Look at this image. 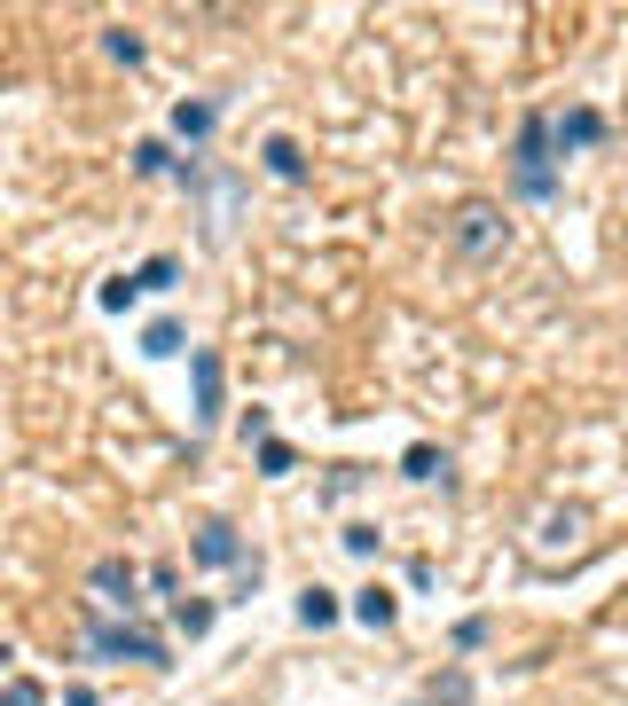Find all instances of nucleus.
<instances>
[{"label": "nucleus", "instance_id": "nucleus-1", "mask_svg": "<svg viewBox=\"0 0 628 706\" xmlns=\"http://www.w3.org/2000/svg\"><path fill=\"white\" fill-rule=\"evenodd\" d=\"M581 542H589L581 502H542V511L526 518V557L535 565H566V557H581Z\"/></svg>", "mask_w": 628, "mask_h": 706}, {"label": "nucleus", "instance_id": "nucleus-2", "mask_svg": "<svg viewBox=\"0 0 628 706\" xmlns=\"http://www.w3.org/2000/svg\"><path fill=\"white\" fill-rule=\"evenodd\" d=\"M448 244L464 252V259H495V252L511 244V220L495 213L487 196H472V205H456V213H448Z\"/></svg>", "mask_w": 628, "mask_h": 706}, {"label": "nucleus", "instance_id": "nucleus-3", "mask_svg": "<svg viewBox=\"0 0 628 706\" xmlns=\"http://www.w3.org/2000/svg\"><path fill=\"white\" fill-rule=\"evenodd\" d=\"M518 196H557V174H550V118H526V126H518Z\"/></svg>", "mask_w": 628, "mask_h": 706}, {"label": "nucleus", "instance_id": "nucleus-4", "mask_svg": "<svg viewBox=\"0 0 628 706\" xmlns=\"http://www.w3.org/2000/svg\"><path fill=\"white\" fill-rule=\"evenodd\" d=\"M94 652L103 659H150V667H165V644L150 628H94Z\"/></svg>", "mask_w": 628, "mask_h": 706}, {"label": "nucleus", "instance_id": "nucleus-5", "mask_svg": "<svg viewBox=\"0 0 628 706\" xmlns=\"http://www.w3.org/2000/svg\"><path fill=\"white\" fill-rule=\"evenodd\" d=\"M189 550H196V565H244V542H236V526H228V518H205Z\"/></svg>", "mask_w": 628, "mask_h": 706}, {"label": "nucleus", "instance_id": "nucleus-6", "mask_svg": "<svg viewBox=\"0 0 628 706\" xmlns=\"http://www.w3.org/2000/svg\"><path fill=\"white\" fill-rule=\"evenodd\" d=\"M94 589H103L111 604H134V589H142V565H134V557H94Z\"/></svg>", "mask_w": 628, "mask_h": 706}, {"label": "nucleus", "instance_id": "nucleus-7", "mask_svg": "<svg viewBox=\"0 0 628 706\" xmlns=\"http://www.w3.org/2000/svg\"><path fill=\"white\" fill-rule=\"evenodd\" d=\"M196 424H213L220 416V354H196Z\"/></svg>", "mask_w": 628, "mask_h": 706}, {"label": "nucleus", "instance_id": "nucleus-8", "mask_svg": "<svg viewBox=\"0 0 628 706\" xmlns=\"http://www.w3.org/2000/svg\"><path fill=\"white\" fill-rule=\"evenodd\" d=\"M598 133H605L598 111H566V118L550 126V142H557V150H581V142H598Z\"/></svg>", "mask_w": 628, "mask_h": 706}, {"label": "nucleus", "instance_id": "nucleus-9", "mask_svg": "<svg viewBox=\"0 0 628 706\" xmlns=\"http://www.w3.org/2000/svg\"><path fill=\"white\" fill-rule=\"evenodd\" d=\"M259 157H268L275 181H307V157H299V142H291V133H268V150H259Z\"/></svg>", "mask_w": 628, "mask_h": 706}, {"label": "nucleus", "instance_id": "nucleus-10", "mask_svg": "<svg viewBox=\"0 0 628 706\" xmlns=\"http://www.w3.org/2000/svg\"><path fill=\"white\" fill-rule=\"evenodd\" d=\"M393 613H401L393 589H361V596H354V620H361V628H393Z\"/></svg>", "mask_w": 628, "mask_h": 706}, {"label": "nucleus", "instance_id": "nucleus-11", "mask_svg": "<svg viewBox=\"0 0 628 706\" xmlns=\"http://www.w3.org/2000/svg\"><path fill=\"white\" fill-rule=\"evenodd\" d=\"M213 118H220L213 103H181V111H174V133H181V142H205V133H213Z\"/></svg>", "mask_w": 628, "mask_h": 706}, {"label": "nucleus", "instance_id": "nucleus-12", "mask_svg": "<svg viewBox=\"0 0 628 706\" xmlns=\"http://www.w3.org/2000/svg\"><path fill=\"white\" fill-rule=\"evenodd\" d=\"M174 628H181V636H205V628H213V604H205V596H181V604H174Z\"/></svg>", "mask_w": 628, "mask_h": 706}, {"label": "nucleus", "instance_id": "nucleus-13", "mask_svg": "<svg viewBox=\"0 0 628 706\" xmlns=\"http://www.w3.org/2000/svg\"><path fill=\"white\" fill-rule=\"evenodd\" d=\"M142 354H150V361L181 354V322H150V330H142Z\"/></svg>", "mask_w": 628, "mask_h": 706}, {"label": "nucleus", "instance_id": "nucleus-14", "mask_svg": "<svg viewBox=\"0 0 628 706\" xmlns=\"http://www.w3.org/2000/svg\"><path fill=\"white\" fill-rule=\"evenodd\" d=\"M299 620H307V628H330V620H338V596H330V589H307V596H299Z\"/></svg>", "mask_w": 628, "mask_h": 706}, {"label": "nucleus", "instance_id": "nucleus-15", "mask_svg": "<svg viewBox=\"0 0 628 706\" xmlns=\"http://www.w3.org/2000/svg\"><path fill=\"white\" fill-rule=\"evenodd\" d=\"M409 479H424V487H448V455H433V448H409Z\"/></svg>", "mask_w": 628, "mask_h": 706}, {"label": "nucleus", "instance_id": "nucleus-16", "mask_svg": "<svg viewBox=\"0 0 628 706\" xmlns=\"http://www.w3.org/2000/svg\"><path fill=\"white\" fill-rule=\"evenodd\" d=\"M174 275H181V267H174V259L157 252V259H142V275H134V291H174Z\"/></svg>", "mask_w": 628, "mask_h": 706}, {"label": "nucleus", "instance_id": "nucleus-17", "mask_svg": "<svg viewBox=\"0 0 628 706\" xmlns=\"http://www.w3.org/2000/svg\"><path fill=\"white\" fill-rule=\"evenodd\" d=\"M134 174H174V150H165V142H134Z\"/></svg>", "mask_w": 628, "mask_h": 706}, {"label": "nucleus", "instance_id": "nucleus-18", "mask_svg": "<svg viewBox=\"0 0 628 706\" xmlns=\"http://www.w3.org/2000/svg\"><path fill=\"white\" fill-rule=\"evenodd\" d=\"M0 706H48V691L31 676H9V683H0Z\"/></svg>", "mask_w": 628, "mask_h": 706}, {"label": "nucleus", "instance_id": "nucleus-19", "mask_svg": "<svg viewBox=\"0 0 628 706\" xmlns=\"http://www.w3.org/2000/svg\"><path fill=\"white\" fill-rule=\"evenodd\" d=\"M433 706H472V676H440L433 683Z\"/></svg>", "mask_w": 628, "mask_h": 706}, {"label": "nucleus", "instance_id": "nucleus-20", "mask_svg": "<svg viewBox=\"0 0 628 706\" xmlns=\"http://www.w3.org/2000/svg\"><path fill=\"white\" fill-rule=\"evenodd\" d=\"M291 463H299V455H291L283 440H259V471H268V479H283V471H291Z\"/></svg>", "mask_w": 628, "mask_h": 706}, {"label": "nucleus", "instance_id": "nucleus-21", "mask_svg": "<svg viewBox=\"0 0 628 706\" xmlns=\"http://www.w3.org/2000/svg\"><path fill=\"white\" fill-rule=\"evenodd\" d=\"M103 48H111L118 63H142V31H103Z\"/></svg>", "mask_w": 628, "mask_h": 706}, {"label": "nucleus", "instance_id": "nucleus-22", "mask_svg": "<svg viewBox=\"0 0 628 706\" xmlns=\"http://www.w3.org/2000/svg\"><path fill=\"white\" fill-rule=\"evenodd\" d=\"M134 298H142V291H134V275H118V283H103V307H111V315H126V307H134Z\"/></svg>", "mask_w": 628, "mask_h": 706}, {"label": "nucleus", "instance_id": "nucleus-23", "mask_svg": "<svg viewBox=\"0 0 628 706\" xmlns=\"http://www.w3.org/2000/svg\"><path fill=\"white\" fill-rule=\"evenodd\" d=\"M346 550L354 557H377V526H346Z\"/></svg>", "mask_w": 628, "mask_h": 706}, {"label": "nucleus", "instance_id": "nucleus-24", "mask_svg": "<svg viewBox=\"0 0 628 706\" xmlns=\"http://www.w3.org/2000/svg\"><path fill=\"white\" fill-rule=\"evenodd\" d=\"M63 706H94V691H87V683H72V691H63Z\"/></svg>", "mask_w": 628, "mask_h": 706}, {"label": "nucleus", "instance_id": "nucleus-25", "mask_svg": "<svg viewBox=\"0 0 628 706\" xmlns=\"http://www.w3.org/2000/svg\"><path fill=\"white\" fill-rule=\"evenodd\" d=\"M0 659H9V644H0Z\"/></svg>", "mask_w": 628, "mask_h": 706}]
</instances>
